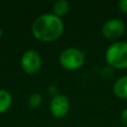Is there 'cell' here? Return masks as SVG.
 Segmentation results:
<instances>
[{
    "mask_svg": "<svg viewBox=\"0 0 127 127\" xmlns=\"http://www.w3.org/2000/svg\"><path fill=\"white\" fill-rule=\"evenodd\" d=\"M32 32L35 38L43 42H52L59 39L64 32V24L60 17L55 14H44L38 17Z\"/></svg>",
    "mask_w": 127,
    "mask_h": 127,
    "instance_id": "obj_1",
    "label": "cell"
},
{
    "mask_svg": "<svg viewBox=\"0 0 127 127\" xmlns=\"http://www.w3.org/2000/svg\"><path fill=\"white\" fill-rule=\"evenodd\" d=\"M105 59L110 66L116 68L127 67V43L116 42L108 47L105 53Z\"/></svg>",
    "mask_w": 127,
    "mask_h": 127,
    "instance_id": "obj_2",
    "label": "cell"
},
{
    "mask_svg": "<svg viewBox=\"0 0 127 127\" xmlns=\"http://www.w3.org/2000/svg\"><path fill=\"white\" fill-rule=\"evenodd\" d=\"M84 63V53L75 48H67L60 55V64L66 69H76Z\"/></svg>",
    "mask_w": 127,
    "mask_h": 127,
    "instance_id": "obj_3",
    "label": "cell"
},
{
    "mask_svg": "<svg viewBox=\"0 0 127 127\" xmlns=\"http://www.w3.org/2000/svg\"><path fill=\"white\" fill-rule=\"evenodd\" d=\"M125 26L124 23L119 19L108 20L102 27L101 33L108 40H116L122 36L124 33Z\"/></svg>",
    "mask_w": 127,
    "mask_h": 127,
    "instance_id": "obj_4",
    "label": "cell"
},
{
    "mask_svg": "<svg viewBox=\"0 0 127 127\" xmlns=\"http://www.w3.org/2000/svg\"><path fill=\"white\" fill-rule=\"evenodd\" d=\"M42 60L36 51H27L21 59V64L24 70L28 73H35L41 67Z\"/></svg>",
    "mask_w": 127,
    "mask_h": 127,
    "instance_id": "obj_5",
    "label": "cell"
},
{
    "mask_svg": "<svg viewBox=\"0 0 127 127\" xmlns=\"http://www.w3.org/2000/svg\"><path fill=\"white\" fill-rule=\"evenodd\" d=\"M50 109L52 114L55 117H58V118L64 117L69 109L68 98L64 94H57L56 96L53 97L51 101Z\"/></svg>",
    "mask_w": 127,
    "mask_h": 127,
    "instance_id": "obj_6",
    "label": "cell"
},
{
    "mask_svg": "<svg viewBox=\"0 0 127 127\" xmlns=\"http://www.w3.org/2000/svg\"><path fill=\"white\" fill-rule=\"evenodd\" d=\"M114 93L120 98H127V75L118 78L113 85Z\"/></svg>",
    "mask_w": 127,
    "mask_h": 127,
    "instance_id": "obj_7",
    "label": "cell"
},
{
    "mask_svg": "<svg viewBox=\"0 0 127 127\" xmlns=\"http://www.w3.org/2000/svg\"><path fill=\"white\" fill-rule=\"evenodd\" d=\"M12 103V97L6 90H0V113L6 111Z\"/></svg>",
    "mask_w": 127,
    "mask_h": 127,
    "instance_id": "obj_8",
    "label": "cell"
},
{
    "mask_svg": "<svg viewBox=\"0 0 127 127\" xmlns=\"http://www.w3.org/2000/svg\"><path fill=\"white\" fill-rule=\"evenodd\" d=\"M68 9H69V4L65 0H59L54 4V13L58 17L66 14Z\"/></svg>",
    "mask_w": 127,
    "mask_h": 127,
    "instance_id": "obj_9",
    "label": "cell"
},
{
    "mask_svg": "<svg viewBox=\"0 0 127 127\" xmlns=\"http://www.w3.org/2000/svg\"><path fill=\"white\" fill-rule=\"evenodd\" d=\"M42 102V96L39 94V93H34L30 96L29 98V103L31 106L33 107H36V106H39Z\"/></svg>",
    "mask_w": 127,
    "mask_h": 127,
    "instance_id": "obj_10",
    "label": "cell"
},
{
    "mask_svg": "<svg viewBox=\"0 0 127 127\" xmlns=\"http://www.w3.org/2000/svg\"><path fill=\"white\" fill-rule=\"evenodd\" d=\"M118 7L121 11L127 13V0H121L118 3Z\"/></svg>",
    "mask_w": 127,
    "mask_h": 127,
    "instance_id": "obj_11",
    "label": "cell"
},
{
    "mask_svg": "<svg viewBox=\"0 0 127 127\" xmlns=\"http://www.w3.org/2000/svg\"><path fill=\"white\" fill-rule=\"evenodd\" d=\"M120 118H121V122H122L125 126H127V108H125V109L122 111Z\"/></svg>",
    "mask_w": 127,
    "mask_h": 127,
    "instance_id": "obj_12",
    "label": "cell"
},
{
    "mask_svg": "<svg viewBox=\"0 0 127 127\" xmlns=\"http://www.w3.org/2000/svg\"><path fill=\"white\" fill-rule=\"evenodd\" d=\"M49 92L53 95V96H56L57 95V88L55 86H50L49 87Z\"/></svg>",
    "mask_w": 127,
    "mask_h": 127,
    "instance_id": "obj_13",
    "label": "cell"
},
{
    "mask_svg": "<svg viewBox=\"0 0 127 127\" xmlns=\"http://www.w3.org/2000/svg\"><path fill=\"white\" fill-rule=\"evenodd\" d=\"M1 35H2V31H1V29H0V37H1Z\"/></svg>",
    "mask_w": 127,
    "mask_h": 127,
    "instance_id": "obj_14",
    "label": "cell"
}]
</instances>
